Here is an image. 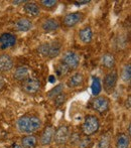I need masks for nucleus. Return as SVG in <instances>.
I'll use <instances>...</instances> for the list:
<instances>
[{
	"label": "nucleus",
	"instance_id": "5",
	"mask_svg": "<svg viewBox=\"0 0 131 148\" xmlns=\"http://www.w3.org/2000/svg\"><path fill=\"white\" fill-rule=\"evenodd\" d=\"M71 130L67 125H61L57 129H55V134H53V142L58 146L64 147L70 140Z\"/></svg>",
	"mask_w": 131,
	"mask_h": 148
},
{
	"label": "nucleus",
	"instance_id": "13",
	"mask_svg": "<svg viewBox=\"0 0 131 148\" xmlns=\"http://www.w3.org/2000/svg\"><path fill=\"white\" fill-rule=\"evenodd\" d=\"M14 68V60L8 53L0 55V73H9Z\"/></svg>",
	"mask_w": 131,
	"mask_h": 148
},
{
	"label": "nucleus",
	"instance_id": "7",
	"mask_svg": "<svg viewBox=\"0 0 131 148\" xmlns=\"http://www.w3.org/2000/svg\"><path fill=\"white\" fill-rule=\"evenodd\" d=\"M83 19H84V14L81 11L71 12L64 16L61 24L67 28H72L80 24L83 21Z\"/></svg>",
	"mask_w": 131,
	"mask_h": 148
},
{
	"label": "nucleus",
	"instance_id": "12",
	"mask_svg": "<svg viewBox=\"0 0 131 148\" xmlns=\"http://www.w3.org/2000/svg\"><path fill=\"white\" fill-rule=\"evenodd\" d=\"M33 22L30 18L21 17L14 22V29L18 32H27L33 28Z\"/></svg>",
	"mask_w": 131,
	"mask_h": 148
},
{
	"label": "nucleus",
	"instance_id": "1",
	"mask_svg": "<svg viewBox=\"0 0 131 148\" xmlns=\"http://www.w3.org/2000/svg\"><path fill=\"white\" fill-rule=\"evenodd\" d=\"M43 121L39 117L33 115H23L16 121V128L18 132L23 135H30L40 130Z\"/></svg>",
	"mask_w": 131,
	"mask_h": 148
},
{
	"label": "nucleus",
	"instance_id": "37",
	"mask_svg": "<svg viewBox=\"0 0 131 148\" xmlns=\"http://www.w3.org/2000/svg\"><path fill=\"white\" fill-rule=\"evenodd\" d=\"M12 148H23V147H22L20 144H18V143H16V144H14L13 146H12Z\"/></svg>",
	"mask_w": 131,
	"mask_h": 148
},
{
	"label": "nucleus",
	"instance_id": "30",
	"mask_svg": "<svg viewBox=\"0 0 131 148\" xmlns=\"http://www.w3.org/2000/svg\"><path fill=\"white\" fill-rule=\"evenodd\" d=\"M49 42H43L38 45L37 47V53L43 58H47L49 56Z\"/></svg>",
	"mask_w": 131,
	"mask_h": 148
},
{
	"label": "nucleus",
	"instance_id": "29",
	"mask_svg": "<svg viewBox=\"0 0 131 148\" xmlns=\"http://www.w3.org/2000/svg\"><path fill=\"white\" fill-rule=\"evenodd\" d=\"M67 99H68V96H67V94L65 93V92H63V93H61L60 95H58L57 97L53 100V105H55V107H57V108L61 107V106H63L64 104L66 103Z\"/></svg>",
	"mask_w": 131,
	"mask_h": 148
},
{
	"label": "nucleus",
	"instance_id": "38",
	"mask_svg": "<svg viewBox=\"0 0 131 148\" xmlns=\"http://www.w3.org/2000/svg\"><path fill=\"white\" fill-rule=\"evenodd\" d=\"M61 148H67V147H61Z\"/></svg>",
	"mask_w": 131,
	"mask_h": 148
},
{
	"label": "nucleus",
	"instance_id": "2",
	"mask_svg": "<svg viewBox=\"0 0 131 148\" xmlns=\"http://www.w3.org/2000/svg\"><path fill=\"white\" fill-rule=\"evenodd\" d=\"M100 129V120L95 115H87L82 124V133L84 136H93Z\"/></svg>",
	"mask_w": 131,
	"mask_h": 148
},
{
	"label": "nucleus",
	"instance_id": "25",
	"mask_svg": "<svg viewBox=\"0 0 131 148\" xmlns=\"http://www.w3.org/2000/svg\"><path fill=\"white\" fill-rule=\"evenodd\" d=\"M59 6V1L57 0H41L39 1V7H43L47 11H53Z\"/></svg>",
	"mask_w": 131,
	"mask_h": 148
},
{
	"label": "nucleus",
	"instance_id": "9",
	"mask_svg": "<svg viewBox=\"0 0 131 148\" xmlns=\"http://www.w3.org/2000/svg\"><path fill=\"white\" fill-rule=\"evenodd\" d=\"M17 42V37L11 32H4L0 34V49H9L15 47Z\"/></svg>",
	"mask_w": 131,
	"mask_h": 148
},
{
	"label": "nucleus",
	"instance_id": "11",
	"mask_svg": "<svg viewBox=\"0 0 131 148\" xmlns=\"http://www.w3.org/2000/svg\"><path fill=\"white\" fill-rule=\"evenodd\" d=\"M62 24L57 18H47V19L43 20V23L40 24V28L43 32H55V31L59 30L61 28Z\"/></svg>",
	"mask_w": 131,
	"mask_h": 148
},
{
	"label": "nucleus",
	"instance_id": "33",
	"mask_svg": "<svg viewBox=\"0 0 131 148\" xmlns=\"http://www.w3.org/2000/svg\"><path fill=\"white\" fill-rule=\"evenodd\" d=\"M4 86H5V82H4L3 78L0 76V91H1V90L4 88Z\"/></svg>",
	"mask_w": 131,
	"mask_h": 148
},
{
	"label": "nucleus",
	"instance_id": "35",
	"mask_svg": "<svg viewBox=\"0 0 131 148\" xmlns=\"http://www.w3.org/2000/svg\"><path fill=\"white\" fill-rule=\"evenodd\" d=\"M126 108L128 110L130 109V96H128V99L126 100Z\"/></svg>",
	"mask_w": 131,
	"mask_h": 148
},
{
	"label": "nucleus",
	"instance_id": "21",
	"mask_svg": "<svg viewBox=\"0 0 131 148\" xmlns=\"http://www.w3.org/2000/svg\"><path fill=\"white\" fill-rule=\"evenodd\" d=\"M120 79L124 84L129 85L131 82V64L130 62L123 64L120 70Z\"/></svg>",
	"mask_w": 131,
	"mask_h": 148
},
{
	"label": "nucleus",
	"instance_id": "4",
	"mask_svg": "<svg viewBox=\"0 0 131 148\" xmlns=\"http://www.w3.org/2000/svg\"><path fill=\"white\" fill-rule=\"evenodd\" d=\"M118 79H119V74L117 70H111L109 73L105 75L103 79V84H102V89L107 94H112L117 86Z\"/></svg>",
	"mask_w": 131,
	"mask_h": 148
},
{
	"label": "nucleus",
	"instance_id": "8",
	"mask_svg": "<svg viewBox=\"0 0 131 148\" xmlns=\"http://www.w3.org/2000/svg\"><path fill=\"white\" fill-rule=\"evenodd\" d=\"M41 89V83L39 80L34 78H28L21 82V90L27 95H35Z\"/></svg>",
	"mask_w": 131,
	"mask_h": 148
},
{
	"label": "nucleus",
	"instance_id": "23",
	"mask_svg": "<svg viewBox=\"0 0 131 148\" xmlns=\"http://www.w3.org/2000/svg\"><path fill=\"white\" fill-rule=\"evenodd\" d=\"M102 81L101 79L98 77H93V81H92V85H91V92H92V95L94 97L101 95L102 92Z\"/></svg>",
	"mask_w": 131,
	"mask_h": 148
},
{
	"label": "nucleus",
	"instance_id": "3",
	"mask_svg": "<svg viewBox=\"0 0 131 148\" xmlns=\"http://www.w3.org/2000/svg\"><path fill=\"white\" fill-rule=\"evenodd\" d=\"M61 62L70 71H76L80 66L81 57L77 51L69 49V51H66L62 53Z\"/></svg>",
	"mask_w": 131,
	"mask_h": 148
},
{
	"label": "nucleus",
	"instance_id": "24",
	"mask_svg": "<svg viewBox=\"0 0 131 148\" xmlns=\"http://www.w3.org/2000/svg\"><path fill=\"white\" fill-rule=\"evenodd\" d=\"M64 90H65V84L63 83H60V84L56 85L55 87H53L49 92L47 93V96L49 99L51 100H53L58 95H60L61 93H63Z\"/></svg>",
	"mask_w": 131,
	"mask_h": 148
},
{
	"label": "nucleus",
	"instance_id": "6",
	"mask_svg": "<svg viewBox=\"0 0 131 148\" xmlns=\"http://www.w3.org/2000/svg\"><path fill=\"white\" fill-rule=\"evenodd\" d=\"M92 109L101 115L107 113L110 110V99L105 95L94 97V99L92 100Z\"/></svg>",
	"mask_w": 131,
	"mask_h": 148
},
{
	"label": "nucleus",
	"instance_id": "26",
	"mask_svg": "<svg viewBox=\"0 0 131 148\" xmlns=\"http://www.w3.org/2000/svg\"><path fill=\"white\" fill-rule=\"evenodd\" d=\"M71 71L63 64L62 62H60L59 64H56L55 66V73H56V77H59V78H64L65 76L70 73Z\"/></svg>",
	"mask_w": 131,
	"mask_h": 148
},
{
	"label": "nucleus",
	"instance_id": "20",
	"mask_svg": "<svg viewBox=\"0 0 131 148\" xmlns=\"http://www.w3.org/2000/svg\"><path fill=\"white\" fill-rule=\"evenodd\" d=\"M38 144V138L35 135H24L21 138V145L23 148H35Z\"/></svg>",
	"mask_w": 131,
	"mask_h": 148
},
{
	"label": "nucleus",
	"instance_id": "14",
	"mask_svg": "<svg viewBox=\"0 0 131 148\" xmlns=\"http://www.w3.org/2000/svg\"><path fill=\"white\" fill-rule=\"evenodd\" d=\"M78 38L82 45H89L93 40V29L90 25L83 26L78 32Z\"/></svg>",
	"mask_w": 131,
	"mask_h": 148
},
{
	"label": "nucleus",
	"instance_id": "31",
	"mask_svg": "<svg viewBox=\"0 0 131 148\" xmlns=\"http://www.w3.org/2000/svg\"><path fill=\"white\" fill-rule=\"evenodd\" d=\"M91 3L90 0H84V1H74V4L76 6H82V5H86V4Z\"/></svg>",
	"mask_w": 131,
	"mask_h": 148
},
{
	"label": "nucleus",
	"instance_id": "22",
	"mask_svg": "<svg viewBox=\"0 0 131 148\" xmlns=\"http://www.w3.org/2000/svg\"><path fill=\"white\" fill-rule=\"evenodd\" d=\"M116 148H130V137L126 133H120L116 138Z\"/></svg>",
	"mask_w": 131,
	"mask_h": 148
},
{
	"label": "nucleus",
	"instance_id": "18",
	"mask_svg": "<svg viewBox=\"0 0 131 148\" xmlns=\"http://www.w3.org/2000/svg\"><path fill=\"white\" fill-rule=\"evenodd\" d=\"M23 11L30 17H37L40 14V7L35 2L27 1L23 5Z\"/></svg>",
	"mask_w": 131,
	"mask_h": 148
},
{
	"label": "nucleus",
	"instance_id": "32",
	"mask_svg": "<svg viewBox=\"0 0 131 148\" xmlns=\"http://www.w3.org/2000/svg\"><path fill=\"white\" fill-rule=\"evenodd\" d=\"M27 1H22V0H18V1H12L11 3L13 4V5H19V4H25Z\"/></svg>",
	"mask_w": 131,
	"mask_h": 148
},
{
	"label": "nucleus",
	"instance_id": "19",
	"mask_svg": "<svg viewBox=\"0 0 131 148\" xmlns=\"http://www.w3.org/2000/svg\"><path fill=\"white\" fill-rule=\"evenodd\" d=\"M101 64L107 70H114L116 66V58L113 53H105L102 56Z\"/></svg>",
	"mask_w": 131,
	"mask_h": 148
},
{
	"label": "nucleus",
	"instance_id": "36",
	"mask_svg": "<svg viewBox=\"0 0 131 148\" xmlns=\"http://www.w3.org/2000/svg\"><path fill=\"white\" fill-rule=\"evenodd\" d=\"M130 129H131V126H130V124H129V125H128V130H127V133H126V134H127L129 137H130V134H131V130H130Z\"/></svg>",
	"mask_w": 131,
	"mask_h": 148
},
{
	"label": "nucleus",
	"instance_id": "28",
	"mask_svg": "<svg viewBox=\"0 0 131 148\" xmlns=\"http://www.w3.org/2000/svg\"><path fill=\"white\" fill-rule=\"evenodd\" d=\"M111 144V137L109 134H104L99 139L98 143H97V148H110Z\"/></svg>",
	"mask_w": 131,
	"mask_h": 148
},
{
	"label": "nucleus",
	"instance_id": "16",
	"mask_svg": "<svg viewBox=\"0 0 131 148\" xmlns=\"http://www.w3.org/2000/svg\"><path fill=\"white\" fill-rule=\"evenodd\" d=\"M30 75V69L27 66H19L14 70L12 77L17 82H23L26 79L29 78Z\"/></svg>",
	"mask_w": 131,
	"mask_h": 148
},
{
	"label": "nucleus",
	"instance_id": "15",
	"mask_svg": "<svg viewBox=\"0 0 131 148\" xmlns=\"http://www.w3.org/2000/svg\"><path fill=\"white\" fill-rule=\"evenodd\" d=\"M53 134H55V128L53 126H47L43 131L39 138V144L41 146H49L53 142Z\"/></svg>",
	"mask_w": 131,
	"mask_h": 148
},
{
	"label": "nucleus",
	"instance_id": "27",
	"mask_svg": "<svg viewBox=\"0 0 131 148\" xmlns=\"http://www.w3.org/2000/svg\"><path fill=\"white\" fill-rule=\"evenodd\" d=\"M77 145H78V148H92L93 145H94V141L91 137L84 136L80 138Z\"/></svg>",
	"mask_w": 131,
	"mask_h": 148
},
{
	"label": "nucleus",
	"instance_id": "10",
	"mask_svg": "<svg viewBox=\"0 0 131 148\" xmlns=\"http://www.w3.org/2000/svg\"><path fill=\"white\" fill-rule=\"evenodd\" d=\"M85 83V77L81 72H76L69 77L67 80V87L70 89H78L82 87Z\"/></svg>",
	"mask_w": 131,
	"mask_h": 148
},
{
	"label": "nucleus",
	"instance_id": "34",
	"mask_svg": "<svg viewBox=\"0 0 131 148\" xmlns=\"http://www.w3.org/2000/svg\"><path fill=\"white\" fill-rule=\"evenodd\" d=\"M55 77H56V76H49V83H51V84H55L56 81H57V79H56Z\"/></svg>",
	"mask_w": 131,
	"mask_h": 148
},
{
	"label": "nucleus",
	"instance_id": "17",
	"mask_svg": "<svg viewBox=\"0 0 131 148\" xmlns=\"http://www.w3.org/2000/svg\"><path fill=\"white\" fill-rule=\"evenodd\" d=\"M63 53V45L60 40H53L49 42V51L47 59L55 60Z\"/></svg>",
	"mask_w": 131,
	"mask_h": 148
}]
</instances>
